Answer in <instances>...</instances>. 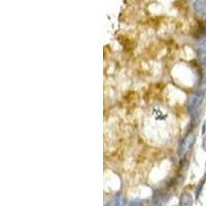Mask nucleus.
<instances>
[{"label": "nucleus", "mask_w": 206, "mask_h": 206, "mask_svg": "<svg viewBox=\"0 0 206 206\" xmlns=\"http://www.w3.org/2000/svg\"><path fill=\"white\" fill-rule=\"evenodd\" d=\"M143 205V202H141V201H133V202L130 203V206H142Z\"/></svg>", "instance_id": "6"}, {"label": "nucleus", "mask_w": 206, "mask_h": 206, "mask_svg": "<svg viewBox=\"0 0 206 206\" xmlns=\"http://www.w3.org/2000/svg\"><path fill=\"white\" fill-rule=\"evenodd\" d=\"M198 56L202 65H206V40L203 41L198 48Z\"/></svg>", "instance_id": "3"}, {"label": "nucleus", "mask_w": 206, "mask_h": 206, "mask_svg": "<svg viewBox=\"0 0 206 206\" xmlns=\"http://www.w3.org/2000/svg\"><path fill=\"white\" fill-rule=\"evenodd\" d=\"M193 7L199 16H206V0H194Z\"/></svg>", "instance_id": "2"}, {"label": "nucleus", "mask_w": 206, "mask_h": 206, "mask_svg": "<svg viewBox=\"0 0 206 206\" xmlns=\"http://www.w3.org/2000/svg\"><path fill=\"white\" fill-rule=\"evenodd\" d=\"M203 99V92L198 91L195 94H193L189 99V104H187V107L190 110V115H191L192 119H195L196 115H198V107L200 106L201 102H202Z\"/></svg>", "instance_id": "1"}, {"label": "nucleus", "mask_w": 206, "mask_h": 206, "mask_svg": "<svg viewBox=\"0 0 206 206\" xmlns=\"http://www.w3.org/2000/svg\"><path fill=\"white\" fill-rule=\"evenodd\" d=\"M180 206H192L193 204V198L190 194H182L180 197Z\"/></svg>", "instance_id": "4"}, {"label": "nucleus", "mask_w": 206, "mask_h": 206, "mask_svg": "<svg viewBox=\"0 0 206 206\" xmlns=\"http://www.w3.org/2000/svg\"><path fill=\"white\" fill-rule=\"evenodd\" d=\"M203 184H204V180H202V181L200 182V184H199V187L197 189V192H196V198L197 199H198V197L200 196L201 190H202V187H203Z\"/></svg>", "instance_id": "5"}]
</instances>
